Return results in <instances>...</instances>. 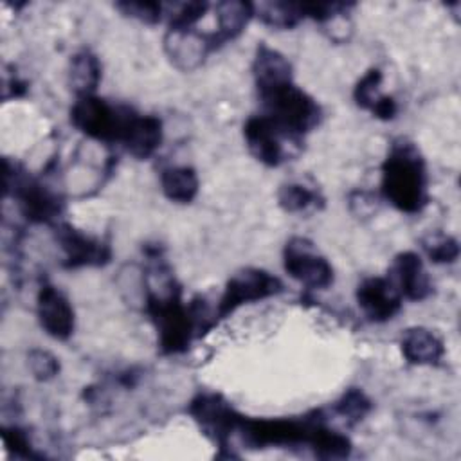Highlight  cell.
Masks as SVG:
<instances>
[{
	"label": "cell",
	"instance_id": "44dd1931",
	"mask_svg": "<svg viewBox=\"0 0 461 461\" xmlns=\"http://www.w3.org/2000/svg\"><path fill=\"white\" fill-rule=\"evenodd\" d=\"M277 202L286 212H313L324 207V198L317 189L308 187L301 182H290L281 185L277 193Z\"/></svg>",
	"mask_w": 461,
	"mask_h": 461
},
{
	"label": "cell",
	"instance_id": "d4e9b609",
	"mask_svg": "<svg viewBox=\"0 0 461 461\" xmlns=\"http://www.w3.org/2000/svg\"><path fill=\"white\" fill-rule=\"evenodd\" d=\"M167 29H191L203 18L209 9L207 2H182L169 5Z\"/></svg>",
	"mask_w": 461,
	"mask_h": 461
},
{
	"label": "cell",
	"instance_id": "d6986e66",
	"mask_svg": "<svg viewBox=\"0 0 461 461\" xmlns=\"http://www.w3.org/2000/svg\"><path fill=\"white\" fill-rule=\"evenodd\" d=\"M101 81V63L99 58L88 50L81 49L70 58L68 65V85L76 97L92 95Z\"/></svg>",
	"mask_w": 461,
	"mask_h": 461
},
{
	"label": "cell",
	"instance_id": "8fae6325",
	"mask_svg": "<svg viewBox=\"0 0 461 461\" xmlns=\"http://www.w3.org/2000/svg\"><path fill=\"white\" fill-rule=\"evenodd\" d=\"M402 299L391 277H366L357 286V303L373 322L391 321L402 310Z\"/></svg>",
	"mask_w": 461,
	"mask_h": 461
},
{
	"label": "cell",
	"instance_id": "f1b7e54d",
	"mask_svg": "<svg viewBox=\"0 0 461 461\" xmlns=\"http://www.w3.org/2000/svg\"><path fill=\"white\" fill-rule=\"evenodd\" d=\"M349 207H351L353 214H357L358 218L360 216H371L378 209L376 196L373 193H367V191H355L349 196Z\"/></svg>",
	"mask_w": 461,
	"mask_h": 461
},
{
	"label": "cell",
	"instance_id": "5b68a950",
	"mask_svg": "<svg viewBox=\"0 0 461 461\" xmlns=\"http://www.w3.org/2000/svg\"><path fill=\"white\" fill-rule=\"evenodd\" d=\"M283 283L274 274L263 270L247 267L236 272L225 285V290L218 301L214 319H223L234 310H238L241 304L261 301L272 295H277L283 292Z\"/></svg>",
	"mask_w": 461,
	"mask_h": 461
},
{
	"label": "cell",
	"instance_id": "4316f807",
	"mask_svg": "<svg viewBox=\"0 0 461 461\" xmlns=\"http://www.w3.org/2000/svg\"><path fill=\"white\" fill-rule=\"evenodd\" d=\"M115 7L130 16V18H135L142 23H157L160 22L162 14H164V5L158 4V2H117Z\"/></svg>",
	"mask_w": 461,
	"mask_h": 461
},
{
	"label": "cell",
	"instance_id": "603a6c76",
	"mask_svg": "<svg viewBox=\"0 0 461 461\" xmlns=\"http://www.w3.org/2000/svg\"><path fill=\"white\" fill-rule=\"evenodd\" d=\"M371 411V400L366 396L362 389L351 387L348 389L333 405V412L344 418L346 423L355 425Z\"/></svg>",
	"mask_w": 461,
	"mask_h": 461
},
{
	"label": "cell",
	"instance_id": "83f0119b",
	"mask_svg": "<svg viewBox=\"0 0 461 461\" xmlns=\"http://www.w3.org/2000/svg\"><path fill=\"white\" fill-rule=\"evenodd\" d=\"M2 436H4V445H5V448L11 450V452H14V456H20V457H32V456H34L27 434H25L23 430H20L18 427L4 429Z\"/></svg>",
	"mask_w": 461,
	"mask_h": 461
},
{
	"label": "cell",
	"instance_id": "e0dca14e",
	"mask_svg": "<svg viewBox=\"0 0 461 461\" xmlns=\"http://www.w3.org/2000/svg\"><path fill=\"white\" fill-rule=\"evenodd\" d=\"M380 85H382L380 68H369L355 85L353 99L360 108L369 110L375 117L389 121L396 115L398 104L391 95H385L380 92Z\"/></svg>",
	"mask_w": 461,
	"mask_h": 461
},
{
	"label": "cell",
	"instance_id": "4fadbf2b",
	"mask_svg": "<svg viewBox=\"0 0 461 461\" xmlns=\"http://www.w3.org/2000/svg\"><path fill=\"white\" fill-rule=\"evenodd\" d=\"M391 272L393 283L398 286L402 297L409 301H423L432 294L430 277L423 267L421 258L416 252H400L394 258Z\"/></svg>",
	"mask_w": 461,
	"mask_h": 461
},
{
	"label": "cell",
	"instance_id": "7c38bea8",
	"mask_svg": "<svg viewBox=\"0 0 461 461\" xmlns=\"http://www.w3.org/2000/svg\"><path fill=\"white\" fill-rule=\"evenodd\" d=\"M164 49L175 67L180 70H194L216 47L209 32H202L191 27L167 29L164 36Z\"/></svg>",
	"mask_w": 461,
	"mask_h": 461
},
{
	"label": "cell",
	"instance_id": "cb8c5ba5",
	"mask_svg": "<svg viewBox=\"0 0 461 461\" xmlns=\"http://www.w3.org/2000/svg\"><path fill=\"white\" fill-rule=\"evenodd\" d=\"M421 247L432 263H454L459 256V243L445 232H430L421 240Z\"/></svg>",
	"mask_w": 461,
	"mask_h": 461
},
{
	"label": "cell",
	"instance_id": "9c48e42d",
	"mask_svg": "<svg viewBox=\"0 0 461 461\" xmlns=\"http://www.w3.org/2000/svg\"><path fill=\"white\" fill-rule=\"evenodd\" d=\"M56 241L65 254L67 268L79 267H101L112 258V249L99 238L85 234L70 223H58L54 227Z\"/></svg>",
	"mask_w": 461,
	"mask_h": 461
},
{
	"label": "cell",
	"instance_id": "7a4b0ae2",
	"mask_svg": "<svg viewBox=\"0 0 461 461\" xmlns=\"http://www.w3.org/2000/svg\"><path fill=\"white\" fill-rule=\"evenodd\" d=\"M259 99L265 106V115L297 137H304L321 122L322 110L319 103L294 81L259 92Z\"/></svg>",
	"mask_w": 461,
	"mask_h": 461
},
{
	"label": "cell",
	"instance_id": "8992f818",
	"mask_svg": "<svg viewBox=\"0 0 461 461\" xmlns=\"http://www.w3.org/2000/svg\"><path fill=\"white\" fill-rule=\"evenodd\" d=\"M283 267L292 279L310 290H324L333 283V267L319 254L313 241L294 236L283 249Z\"/></svg>",
	"mask_w": 461,
	"mask_h": 461
},
{
	"label": "cell",
	"instance_id": "ba28073f",
	"mask_svg": "<svg viewBox=\"0 0 461 461\" xmlns=\"http://www.w3.org/2000/svg\"><path fill=\"white\" fill-rule=\"evenodd\" d=\"M9 189H13V196L18 202L20 212L32 223H50L59 216L63 209L61 198L32 176L14 173V182Z\"/></svg>",
	"mask_w": 461,
	"mask_h": 461
},
{
	"label": "cell",
	"instance_id": "5bb4252c",
	"mask_svg": "<svg viewBox=\"0 0 461 461\" xmlns=\"http://www.w3.org/2000/svg\"><path fill=\"white\" fill-rule=\"evenodd\" d=\"M162 137H164L162 121L157 115L135 113L121 146L131 157L139 160H146L160 148Z\"/></svg>",
	"mask_w": 461,
	"mask_h": 461
},
{
	"label": "cell",
	"instance_id": "52a82bcc",
	"mask_svg": "<svg viewBox=\"0 0 461 461\" xmlns=\"http://www.w3.org/2000/svg\"><path fill=\"white\" fill-rule=\"evenodd\" d=\"M187 411L200 425V429L220 447H227V441L230 434L236 432L241 416L223 396L214 393L196 394L191 400Z\"/></svg>",
	"mask_w": 461,
	"mask_h": 461
},
{
	"label": "cell",
	"instance_id": "30bf717a",
	"mask_svg": "<svg viewBox=\"0 0 461 461\" xmlns=\"http://www.w3.org/2000/svg\"><path fill=\"white\" fill-rule=\"evenodd\" d=\"M36 315L43 331L56 340H67L74 333V308L68 297L50 283H41L38 288Z\"/></svg>",
	"mask_w": 461,
	"mask_h": 461
},
{
	"label": "cell",
	"instance_id": "3957f363",
	"mask_svg": "<svg viewBox=\"0 0 461 461\" xmlns=\"http://www.w3.org/2000/svg\"><path fill=\"white\" fill-rule=\"evenodd\" d=\"M135 113L137 112L128 106H113L92 94L76 97L70 108V121L86 137L121 146Z\"/></svg>",
	"mask_w": 461,
	"mask_h": 461
},
{
	"label": "cell",
	"instance_id": "277c9868",
	"mask_svg": "<svg viewBox=\"0 0 461 461\" xmlns=\"http://www.w3.org/2000/svg\"><path fill=\"white\" fill-rule=\"evenodd\" d=\"M243 137L250 155L268 167H277L295 158L303 149V137L283 130L265 113L247 119Z\"/></svg>",
	"mask_w": 461,
	"mask_h": 461
},
{
	"label": "cell",
	"instance_id": "6da1fadb",
	"mask_svg": "<svg viewBox=\"0 0 461 461\" xmlns=\"http://www.w3.org/2000/svg\"><path fill=\"white\" fill-rule=\"evenodd\" d=\"M382 196L398 211L416 214L429 203V175L420 149L398 139L382 164Z\"/></svg>",
	"mask_w": 461,
	"mask_h": 461
},
{
	"label": "cell",
	"instance_id": "ffe728a7",
	"mask_svg": "<svg viewBox=\"0 0 461 461\" xmlns=\"http://www.w3.org/2000/svg\"><path fill=\"white\" fill-rule=\"evenodd\" d=\"M162 193L175 203H191L200 187L196 171L191 166H171L160 173Z\"/></svg>",
	"mask_w": 461,
	"mask_h": 461
},
{
	"label": "cell",
	"instance_id": "2e32d148",
	"mask_svg": "<svg viewBox=\"0 0 461 461\" xmlns=\"http://www.w3.org/2000/svg\"><path fill=\"white\" fill-rule=\"evenodd\" d=\"M252 76L259 92L281 86L292 81V65L290 61L276 49L261 43L256 49L252 61Z\"/></svg>",
	"mask_w": 461,
	"mask_h": 461
},
{
	"label": "cell",
	"instance_id": "7402d4cb",
	"mask_svg": "<svg viewBox=\"0 0 461 461\" xmlns=\"http://www.w3.org/2000/svg\"><path fill=\"white\" fill-rule=\"evenodd\" d=\"M254 14L274 29H292L304 18L301 4L294 2H263L254 5Z\"/></svg>",
	"mask_w": 461,
	"mask_h": 461
},
{
	"label": "cell",
	"instance_id": "9a60e30c",
	"mask_svg": "<svg viewBox=\"0 0 461 461\" xmlns=\"http://www.w3.org/2000/svg\"><path fill=\"white\" fill-rule=\"evenodd\" d=\"M403 358L412 366H436L445 355L443 340L429 328L412 326L400 339Z\"/></svg>",
	"mask_w": 461,
	"mask_h": 461
},
{
	"label": "cell",
	"instance_id": "484cf974",
	"mask_svg": "<svg viewBox=\"0 0 461 461\" xmlns=\"http://www.w3.org/2000/svg\"><path fill=\"white\" fill-rule=\"evenodd\" d=\"M27 364L32 376L40 382L52 380L59 373L58 358L45 349H31L27 355Z\"/></svg>",
	"mask_w": 461,
	"mask_h": 461
},
{
	"label": "cell",
	"instance_id": "ac0fdd59",
	"mask_svg": "<svg viewBox=\"0 0 461 461\" xmlns=\"http://www.w3.org/2000/svg\"><path fill=\"white\" fill-rule=\"evenodd\" d=\"M214 13L216 31L211 32V38L218 49L220 45L238 38L245 31L247 23L254 16V4L241 0L218 2L214 5Z\"/></svg>",
	"mask_w": 461,
	"mask_h": 461
}]
</instances>
